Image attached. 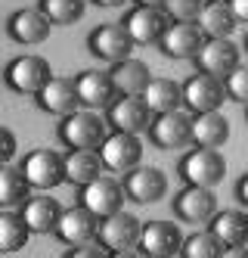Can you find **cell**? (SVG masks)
<instances>
[{
	"label": "cell",
	"mask_w": 248,
	"mask_h": 258,
	"mask_svg": "<svg viewBox=\"0 0 248 258\" xmlns=\"http://www.w3.org/2000/svg\"><path fill=\"white\" fill-rule=\"evenodd\" d=\"M171 209L180 221L186 224H208L217 215V196L211 187H196V183H186V187L174 196Z\"/></svg>",
	"instance_id": "cell-14"
},
{
	"label": "cell",
	"mask_w": 248,
	"mask_h": 258,
	"mask_svg": "<svg viewBox=\"0 0 248 258\" xmlns=\"http://www.w3.org/2000/svg\"><path fill=\"white\" fill-rule=\"evenodd\" d=\"M177 174L183 177V183H196V187H217V183L226 177V159L220 156V150H211V146H196L189 150L180 165Z\"/></svg>",
	"instance_id": "cell-1"
},
{
	"label": "cell",
	"mask_w": 248,
	"mask_h": 258,
	"mask_svg": "<svg viewBox=\"0 0 248 258\" xmlns=\"http://www.w3.org/2000/svg\"><path fill=\"white\" fill-rule=\"evenodd\" d=\"M106 121L115 131H130V134H149L155 112L146 103V97H115L106 106Z\"/></svg>",
	"instance_id": "cell-7"
},
{
	"label": "cell",
	"mask_w": 248,
	"mask_h": 258,
	"mask_svg": "<svg viewBox=\"0 0 248 258\" xmlns=\"http://www.w3.org/2000/svg\"><path fill=\"white\" fill-rule=\"evenodd\" d=\"M13 156H16V134L10 127H4V131H0V159L10 162Z\"/></svg>",
	"instance_id": "cell-36"
},
{
	"label": "cell",
	"mask_w": 248,
	"mask_h": 258,
	"mask_svg": "<svg viewBox=\"0 0 248 258\" xmlns=\"http://www.w3.org/2000/svg\"><path fill=\"white\" fill-rule=\"evenodd\" d=\"M140 236H143V221L137 215H130V212H115V215H109L100 221V233L97 239L112 252V255H124L130 249H137L140 246Z\"/></svg>",
	"instance_id": "cell-4"
},
{
	"label": "cell",
	"mask_w": 248,
	"mask_h": 258,
	"mask_svg": "<svg viewBox=\"0 0 248 258\" xmlns=\"http://www.w3.org/2000/svg\"><path fill=\"white\" fill-rule=\"evenodd\" d=\"M109 121H103L97 112L90 109H78L62 118L59 124V140L68 150H100V143L109 137Z\"/></svg>",
	"instance_id": "cell-2"
},
{
	"label": "cell",
	"mask_w": 248,
	"mask_h": 258,
	"mask_svg": "<svg viewBox=\"0 0 248 258\" xmlns=\"http://www.w3.org/2000/svg\"><path fill=\"white\" fill-rule=\"evenodd\" d=\"M236 196H239V202L248 209V171L239 177V183H236Z\"/></svg>",
	"instance_id": "cell-38"
},
{
	"label": "cell",
	"mask_w": 248,
	"mask_h": 258,
	"mask_svg": "<svg viewBox=\"0 0 248 258\" xmlns=\"http://www.w3.org/2000/svg\"><path fill=\"white\" fill-rule=\"evenodd\" d=\"M137 4H143V7H164L168 0H137Z\"/></svg>",
	"instance_id": "cell-40"
},
{
	"label": "cell",
	"mask_w": 248,
	"mask_h": 258,
	"mask_svg": "<svg viewBox=\"0 0 248 258\" xmlns=\"http://www.w3.org/2000/svg\"><path fill=\"white\" fill-rule=\"evenodd\" d=\"M28 177L22 171V165H10L4 162V168H0V206L10 209V206H19V202H25L28 199Z\"/></svg>",
	"instance_id": "cell-30"
},
{
	"label": "cell",
	"mask_w": 248,
	"mask_h": 258,
	"mask_svg": "<svg viewBox=\"0 0 248 258\" xmlns=\"http://www.w3.org/2000/svg\"><path fill=\"white\" fill-rule=\"evenodd\" d=\"M223 243L217 239V233L208 227V230H196V233H189L183 239V249L180 255L183 258H223Z\"/></svg>",
	"instance_id": "cell-31"
},
{
	"label": "cell",
	"mask_w": 248,
	"mask_h": 258,
	"mask_svg": "<svg viewBox=\"0 0 248 258\" xmlns=\"http://www.w3.org/2000/svg\"><path fill=\"white\" fill-rule=\"evenodd\" d=\"M226 94L236 103H248V62H239L230 75H226Z\"/></svg>",
	"instance_id": "cell-34"
},
{
	"label": "cell",
	"mask_w": 248,
	"mask_h": 258,
	"mask_svg": "<svg viewBox=\"0 0 248 258\" xmlns=\"http://www.w3.org/2000/svg\"><path fill=\"white\" fill-rule=\"evenodd\" d=\"M90 4H97V7H121L124 0H90Z\"/></svg>",
	"instance_id": "cell-39"
},
{
	"label": "cell",
	"mask_w": 248,
	"mask_h": 258,
	"mask_svg": "<svg viewBox=\"0 0 248 258\" xmlns=\"http://www.w3.org/2000/svg\"><path fill=\"white\" fill-rule=\"evenodd\" d=\"M106 255H112V252H109V249L100 243V239H97V243L90 239V243L71 246V252H68V258H106Z\"/></svg>",
	"instance_id": "cell-35"
},
{
	"label": "cell",
	"mask_w": 248,
	"mask_h": 258,
	"mask_svg": "<svg viewBox=\"0 0 248 258\" xmlns=\"http://www.w3.org/2000/svg\"><path fill=\"white\" fill-rule=\"evenodd\" d=\"M245 50H248V34H245Z\"/></svg>",
	"instance_id": "cell-42"
},
{
	"label": "cell",
	"mask_w": 248,
	"mask_h": 258,
	"mask_svg": "<svg viewBox=\"0 0 248 258\" xmlns=\"http://www.w3.org/2000/svg\"><path fill=\"white\" fill-rule=\"evenodd\" d=\"M53 25H71L84 16V0H37Z\"/></svg>",
	"instance_id": "cell-32"
},
{
	"label": "cell",
	"mask_w": 248,
	"mask_h": 258,
	"mask_svg": "<svg viewBox=\"0 0 248 258\" xmlns=\"http://www.w3.org/2000/svg\"><path fill=\"white\" fill-rule=\"evenodd\" d=\"M109 75H112V84H115L118 97H143L149 81H152L149 66L143 59H133V56L124 62H115L109 69Z\"/></svg>",
	"instance_id": "cell-22"
},
{
	"label": "cell",
	"mask_w": 248,
	"mask_h": 258,
	"mask_svg": "<svg viewBox=\"0 0 248 258\" xmlns=\"http://www.w3.org/2000/svg\"><path fill=\"white\" fill-rule=\"evenodd\" d=\"M133 47H137V41L130 38V31L118 22H103V25H97L90 31V38H87V50L93 53L97 59H103V62H124V59H130V53H133Z\"/></svg>",
	"instance_id": "cell-5"
},
{
	"label": "cell",
	"mask_w": 248,
	"mask_h": 258,
	"mask_svg": "<svg viewBox=\"0 0 248 258\" xmlns=\"http://www.w3.org/2000/svg\"><path fill=\"white\" fill-rule=\"evenodd\" d=\"M19 212L28 221L31 233H56V224H59V218H62V206L53 196H44V193L28 196Z\"/></svg>",
	"instance_id": "cell-23"
},
{
	"label": "cell",
	"mask_w": 248,
	"mask_h": 258,
	"mask_svg": "<svg viewBox=\"0 0 248 258\" xmlns=\"http://www.w3.org/2000/svg\"><path fill=\"white\" fill-rule=\"evenodd\" d=\"M230 7H233V13H236V19L248 25V0H230Z\"/></svg>",
	"instance_id": "cell-37"
},
{
	"label": "cell",
	"mask_w": 248,
	"mask_h": 258,
	"mask_svg": "<svg viewBox=\"0 0 248 258\" xmlns=\"http://www.w3.org/2000/svg\"><path fill=\"white\" fill-rule=\"evenodd\" d=\"M208 4H230V0H208Z\"/></svg>",
	"instance_id": "cell-41"
},
{
	"label": "cell",
	"mask_w": 248,
	"mask_h": 258,
	"mask_svg": "<svg viewBox=\"0 0 248 258\" xmlns=\"http://www.w3.org/2000/svg\"><path fill=\"white\" fill-rule=\"evenodd\" d=\"M103 168L106 165H103L100 150H71L65 156V183L81 190L97 177H103Z\"/></svg>",
	"instance_id": "cell-24"
},
{
	"label": "cell",
	"mask_w": 248,
	"mask_h": 258,
	"mask_svg": "<svg viewBox=\"0 0 248 258\" xmlns=\"http://www.w3.org/2000/svg\"><path fill=\"white\" fill-rule=\"evenodd\" d=\"M34 100H37V106H41V112L56 115V118H65L71 112H78V106H84L74 78H62V75H53L41 87V94H37Z\"/></svg>",
	"instance_id": "cell-15"
},
{
	"label": "cell",
	"mask_w": 248,
	"mask_h": 258,
	"mask_svg": "<svg viewBox=\"0 0 248 258\" xmlns=\"http://www.w3.org/2000/svg\"><path fill=\"white\" fill-rule=\"evenodd\" d=\"M193 124H196V115L180 106V109L155 115V121L149 127V137L161 150H183V146L193 143Z\"/></svg>",
	"instance_id": "cell-6"
},
{
	"label": "cell",
	"mask_w": 248,
	"mask_h": 258,
	"mask_svg": "<svg viewBox=\"0 0 248 258\" xmlns=\"http://www.w3.org/2000/svg\"><path fill=\"white\" fill-rule=\"evenodd\" d=\"M226 140H230V118H226L220 109L196 115V124H193V143L196 146H211V150H220Z\"/></svg>",
	"instance_id": "cell-26"
},
{
	"label": "cell",
	"mask_w": 248,
	"mask_h": 258,
	"mask_svg": "<svg viewBox=\"0 0 248 258\" xmlns=\"http://www.w3.org/2000/svg\"><path fill=\"white\" fill-rule=\"evenodd\" d=\"M199 66V72H208V75H214V78H223L239 66V47L230 41V38H208L202 53L193 59Z\"/></svg>",
	"instance_id": "cell-20"
},
{
	"label": "cell",
	"mask_w": 248,
	"mask_h": 258,
	"mask_svg": "<svg viewBox=\"0 0 248 258\" xmlns=\"http://www.w3.org/2000/svg\"><path fill=\"white\" fill-rule=\"evenodd\" d=\"M121 25L130 31V38L137 41V47H149V44H158L164 38V31L171 25V16L164 13V7H143V4H137L133 10L124 13Z\"/></svg>",
	"instance_id": "cell-10"
},
{
	"label": "cell",
	"mask_w": 248,
	"mask_h": 258,
	"mask_svg": "<svg viewBox=\"0 0 248 258\" xmlns=\"http://www.w3.org/2000/svg\"><path fill=\"white\" fill-rule=\"evenodd\" d=\"M124 199H127L124 183L115 180V177H109V174H103L93 183H87V187H81V202L93 215H100V218H109V215L121 212Z\"/></svg>",
	"instance_id": "cell-16"
},
{
	"label": "cell",
	"mask_w": 248,
	"mask_h": 258,
	"mask_svg": "<svg viewBox=\"0 0 248 258\" xmlns=\"http://www.w3.org/2000/svg\"><path fill=\"white\" fill-rule=\"evenodd\" d=\"M208 41V34L202 31L199 22H171L164 38L158 41L161 53L168 59H177V62H186V59H196L202 47Z\"/></svg>",
	"instance_id": "cell-12"
},
{
	"label": "cell",
	"mask_w": 248,
	"mask_h": 258,
	"mask_svg": "<svg viewBox=\"0 0 248 258\" xmlns=\"http://www.w3.org/2000/svg\"><path fill=\"white\" fill-rule=\"evenodd\" d=\"M208 224H211V230L217 233L223 249H242V246H248V215L245 212H239V209L217 212Z\"/></svg>",
	"instance_id": "cell-25"
},
{
	"label": "cell",
	"mask_w": 248,
	"mask_h": 258,
	"mask_svg": "<svg viewBox=\"0 0 248 258\" xmlns=\"http://www.w3.org/2000/svg\"><path fill=\"white\" fill-rule=\"evenodd\" d=\"M31 236V227L28 221L22 218V212H0V252L4 255H13L19 252Z\"/></svg>",
	"instance_id": "cell-29"
},
{
	"label": "cell",
	"mask_w": 248,
	"mask_h": 258,
	"mask_svg": "<svg viewBox=\"0 0 248 258\" xmlns=\"http://www.w3.org/2000/svg\"><path fill=\"white\" fill-rule=\"evenodd\" d=\"M226 84L223 78H214L208 72H199L193 75L186 84H183V109H189L193 115H202V112H214L226 103Z\"/></svg>",
	"instance_id": "cell-11"
},
{
	"label": "cell",
	"mask_w": 248,
	"mask_h": 258,
	"mask_svg": "<svg viewBox=\"0 0 248 258\" xmlns=\"http://www.w3.org/2000/svg\"><path fill=\"white\" fill-rule=\"evenodd\" d=\"M143 97L152 106V112L161 115V112H171V109H180L183 106V84L171 81V78H152Z\"/></svg>",
	"instance_id": "cell-27"
},
{
	"label": "cell",
	"mask_w": 248,
	"mask_h": 258,
	"mask_svg": "<svg viewBox=\"0 0 248 258\" xmlns=\"http://www.w3.org/2000/svg\"><path fill=\"white\" fill-rule=\"evenodd\" d=\"M100 156H103V165L115 174H127L130 168H137L140 159H143V143L137 134L130 131H115L112 127L109 137L100 143Z\"/></svg>",
	"instance_id": "cell-9"
},
{
	"label": "cell",
	"mask_w": 248,
	"mask_h": 258,
	"mask_svg": "<svg viewBox=\"0 0 248 258\" xmlns=\"http://www.w3.org/2000/svg\"><path fill=\"white\" fill-rule=\"evenodd\" d=\"M183 233L171 221H146L140 236V252L149 258H174L183 249Z\"/></svg>",
	"instance_id": "cell-19"
},
{
	"label": "cell",
	"mask_w": 248,
	"mask_h": 258,
	"mask_svg": "<svg viewBox=\"0 0 248 258\" xmlns=\"http://www.w3.org/2000/svg\"><path fill=\"white\" fill-rule=\"evenodd\" d=\"M50 31H53V22L41 7H22V10L10 13V19H7V34L22 47L44 44L50 38Z\"/></svg>",
	"instance_id": "cell-13"
},
{
	"label": "cell",
	"mask_w": 248,
	"mask_h": 258,
	"mask_svg": "<svg viewBox=\"0 0 248 258\" xmlns=\"http://www.w3.org/2000/svg\"><path fill=\"white\" fill-rule=\"evenodd\" d=\"M100 215H93L84 202L71 209H62V218L59 224H56V236L62 239L65 246H81V243H90V239H97L100 233Z\"/></svg>",
	"instance_id": "cell-18"
},
{
	"label": "cell",
	"mask_w": 248,
	"mask_h": 258,
	"mask_svg": "<svg viewBox=\"0 0 248 258\" xmlns=\"http://www.w3.org/2000/svg\"><path fill=\"white\" fill-rule=\"evenodd\" d=\"M245 118H248V109H245Z\"/></svg>",
	"instance_id": "cell-43"
},
{
	"label": "cell",
	"mask_w": 248,
	"mask_h": 258,
	"mask_svg": "<svg viewBox=\"0 0 248 258\" xmlns=\"http://www.w3.org/2000/svg\"><path fill=\"white\" fill-rule=\"evenodd\" d=\"M124 190H127V199L140 202V206H152L158 202L164 193H168V174L155 165H137L124 174Z\"/></svg>",
	"instance_id": "cell-17"
},
{
	"label": "cell",
	"mask_w": 248,
	"mask_h": 258,
	"mask_svg": "<svg viewBox=\"0 0 248 258\" xmlns=\"http://www.w3.org/2000/svg\"><path fill=\"white\" fill-rule=\"evenodd\" d=\"M53 78L50 72V62L44 56H37V53H25V56H16L7 72H4V81L10 90L16 94H25V97H37L41 94V87Z\"/></svg>",
	"instance_id": "cell-3"
},
{
	"label": "cell",
	"mask_w": 248,
	"mask_h": 258,
	"mask_svg": "<svg viewBox=\"0 0 248 258\" xmlns=\"http://www.w3.org/2000/svg\"><path fill=\"white\" fill-rule=\"evenodd\" d=\"M199 25L208 38H230L239 25V19H236L230 4H205V10L199 16Z\"/></svg>",
	"instance_id": "cell-28"
},
{
	"label": "cell",
	"mask_w": 248,
	"mask_h": 258,
	"mask_svg": "<svg viewBox=\"0 0 248 258\" xmlns=\"http://www.w3.org/2000/svg\"><path fill=\"white\" fill-rule=\"evenodd\" d=\"M22 171L34 190H53L65 183V156L47 150V146H37L22 159Z\"/></svg>",
	"instance_id": "cell-8"
},
{
	"label": "cell",
	"mask_w": 248,
	"mask_h": 258,
	"mask_svg": "<svg viewBox=\"0 0 248 258\" xmlns=\"http://www.w3.org/2000/svg\"><path fill=\"white\" fill-rule=\"evenodd\" d=\"M205 4L208 0H168L164 13L171 16V22H199Z\"/></svg>",
	"instance_id": "cell-33"
},
{
	"label": "cell",
	"mask_w": 248,
	"mask_h": 258,
	"mask_svg": "<svg viewBox=\"0 0 248 258\" xmlns=\"http://www.w3.org/2000/svg\"><path fill=\"white\" fill-rule=\"evenodd\" d=\"M74 84H78L81 103L87 109H103V106H109L112 100L118 97L115 84H112V75H109V72H100V69L78 72V75H74Z\"/></svg>",
	"instance_id": "cell-21"
}]
</instances>
